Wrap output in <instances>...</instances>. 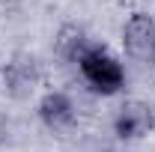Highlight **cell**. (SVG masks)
<instances>
[{
	"mask_svg": "<svg viewBox=\"0 0 155 152\" xmlns=\"http://www.w3.org/2000/svg\"><path fill=\"white\" fill-rule=\"evenodd\" d=\"M75 66L81 72V78H84V84L96 95H101V98L119 95L125 81H128L125 63L116 57L114 51H107L104 45H98V42H87L84 45V51L75 60Z\"/></svg>",
	"mask_w": 155,
	"mask_h": 152,
	"instance_id": "obj_1",
	"label": "cell"
},
{
	"mask_svg": "<svg viewBox=\"0 0 155 152\" xmlns=\"http://www.w3.org/2000/svg\"><path fill=\"white\" fill-rule=\"evenodd\" d=\"M110 128H114V134L122 140V143H131V140L146 137V134L155 128V114H152V107H149L146 101L131 98V101L119 104V111L114 114Z\"/></svg>",
	"mask_w": 155,
	"mask_h": 152,
	"instance_id": "obj_3",
	"label": "cell"
},
{
	"mask_svg": "<svg viewBox=\"0 0 155 152\" xmlns=\"http://www.w3.org/2000/svg\"><path fill=\"white\" fill-rule=\"evenodd\" d=\"M122 51L131 63L143 66V69H155V18L149 12H131L125 18Z\"/></svg>",
	"mask_w": 155,
	"mask_h": 152,
	"instance_id": "obj_2",
	"label": "cell"
},
{
	"mask_svg": "<svg viewBox=\"0 0 155 152\" xmlns=\"http://www.w3.org/2000/svg\"><path fill=\"white\" fill-rule=\"evenodd\" d=\"M36 116L48 131H69L78 119V104L66 90H48L36 101Z\"/></svg>",
	"mask_w": 155,
	"mask_h": 152,
	"instance_id": "obj_4",
	"label": "cell"
}]
</instances>
